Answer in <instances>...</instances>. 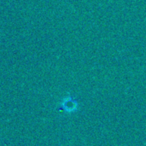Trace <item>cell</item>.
I'll return each mask as SVG.
<instances>
[{"instance_id": "1", "label": "cell", "mask_w": 146, "mask_h": 146, "mask_svg": "<svg viewBox=\"0 0 146 146\" xmlns=\"http://www.w3.org/2000/svg\"><path fill=\"white\" fill-rule=\"evenodd\" d=\"M75 107H76V104H75V102H74L71 98L66 99V100L63 102V104H62V108H63L64 110H68V111L71 110H74Z\"/></svg>"}]
</instances>
